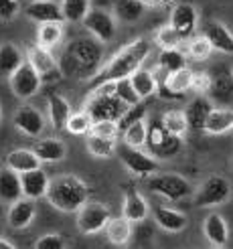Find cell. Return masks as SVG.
<instances>
[{
	"instance_id": "cell-1",
	"label": "cell",
	"mask_w": 233,
	"mask_h": 249,
	"mask_svg": "<svg viewBox=\"0 0 233 249\" xmlns=\"http://www.w3.org/2000/svg\"><path fill=\"white\" fill-rule=\"evenodd\" d=\"M104 47L93 36H75L69 41L61 53V73L73 79H93L102 69Z\"/></svg>"
},
{
	"instance_id": "cell-2",
	"label": "cell",
	"mask_w": 233,
	"mask_h": 249,
	"mask_svg": "<svg viewBox=\"0 0 233 249\" xmlns=\"http://www.w3.org/2000/svg\"><path fill=\"white\" fill-rule=\"evenodd\" d=\"M150 49L152 47H150V43L146 39H136V41L128 43L126 47H122L120 51L112 59H109L106 65H102L100 71H97V75L91 79L93 85L132 77L134 73H136L144 65V61L148 59Z\"/></svg>"
},
{
	"instance_id": "cell-3",
	"label": "cell",
	"mask_w": 233,
	"mask_h": 249,
	"mask_svg": "<svg viewBox=\"0 0 233 249\" xmlns=\"http://www.w3.org/2000/svg\"><path fill=\"white\" fill-rule=\"evenodd\" d=\"M91 189L77 174H59L51 178L47 191V201L61 213H77V211L90 201Z\"/></svg>"
},
{
	"instance_id": "cell-4",
	"label": "cell",
	"mask_w": 233,
	"mask_h": 249,
	"mask_svg": "<svg viewBox=\"0 0 233 249\" xmlns=\"http://www.w3.org/2000/svg\"><path fill=\"white\" fill-rule=\"evenodd\" d=\"M83 109L88 111L93 122H102V120L120 122V118L128 109V106L122 104L116 97V81H106V83L91 87Z\"/></svg>"
},
{
	"instance_id": "cell-5",
	"label": "cell",
	"mask_w": 233,
	"mask_h": 249,
	"mask_svg": "<svg viewBox=\"0 0 233 249\" xmlns=\"http://www.w3.org/2000/svg\"><path fill=\"white\" fill-rule=\"evenodd\" d=\"M146 186H148V191L170 203H179L182 198L195 195L193 184L179 172H156L146 180Z\"/></svg>"
},
{
	"instance_id": "cell-6",
	"label": "cell",
	"mask_w": 233,
	"mask_h": 249,
	"mask_svg": "<svg viewBox=\"0 0 233 249\" xmlns=\"http://www.w3.org/2000/svg\"><path fill=\"white\" fill-rule=\"evenodd\" d=\"M233 195V186L225 177H219V174H213V177L205 178L199 189L195 191V205L201 209H213L219 205H225Z\"/></svg>"
},
{
	"instance_id": "cell-7",
	"label": "cell",
	"mask_w": 233,
	"mask_h": 249,
	"mask_svg": "<svg viewBox=\"0 0 233 249\" xmlns=\"http://www.w3.org/2000/svg\"><path fill=\"white\" fill-rule=\"evenodd\" d=\"M118 154H120L122 164L126 166V170L138 178H150L158 170V160L150 152H144L142 148H132V146L122 144L118 148Z\"/></svg>"
},
{
	"instance_id": "cell-8",
	"label": "cell",
	"mask_w": 233,
	"mask_h": 249,
	"mask_svg": "<svg viewBox=\"0 0 233 249\" xmlns=\"http://www.w3.org/2000/svg\"><path fill=\"white\" fill-rule=\"evenodd\" d=\"M81 24H83V29L88 31L95 41H100L102 45L112 43L116 39V35H118L116 17L112 15V12L104 10V8H91Z\"/></svg>"
},
{
	"instance_id": "cell-9",
	"label": "cell",
	"mask_w": 233,
	"mask_h": 249,
	"mask_svg": "<svg viewBox=\"0 0 233 249\" xmlns=\"http://www.w3.org/2000/svg\"><path fill=\"white\" fill-rule=\"evenodd\" d=\"M112 219V211L108 205L100 201H88L79 211H77V229L83 235H95L102 233L106 225Z\"/></svg>"
},
{
	"instance_id": "cell-10",
	"label": "cell",
	"mask_w": 233,
	"mask_h": 249,
	"mask_svg": "<svg viewBox=\"0 0 233 249\" xmlns=\"http://www.w3.org/2000/svg\"><path fill=\"white\" fill-rule=\"evenodd\" d=\"M8 85H10V91L15 93L18 99H31L39 93L41 85H43V79L41 75L33 69V65L24 59V63L12 73L8 77Z\"/></svg>"
},
{
	"instance_id": "cell-11",
	"label": "cell",
	"mask_w": 233,
	"mask_h": 249,
	"mask_svg": "<svg viewBox=\"0 0 233 249\" xmlns=\"http://www.w3.org/2000/svg\"><path fill=\"white\" fill-rule=\"evenodd\" d=\"M27 61L33 65V69L39 73L43 81H57L63 77L59 67V61L51 53V49H45L41 45H33L27 49Z\"/></svg>"
},
{
	"instance_id": "cell-12",
	"label": "cell",
	"mask_w": 233,
	"mask_h": 249,
	"mask_svg": "<svg viewBox=\"0 0 233 249\" xmlns=\"http://www.w3.org/2000/svg\"><path fill=\"white\" fill-rule=\"evenodd\" d=\"M168 24L182 36V39L189 41L191 36H195V33H197L199 12L191 2H180L173 8V12H170Z\"/></svg>"
},
{
	"instance_id": "cell-13",
	"label": "cell",
	"mask_w": 233,
	"mask_h": 249,
	"mask_svg": "<svg viewBox=\"0 0 233 249\" xmlns=\"http://www.w3.org/2000/svg\"><path fill=\"white\" fill-rule=\"evenodd\" d=\"M12 122H15L17 130L22 132L24 136H29V138H39V136L45 132V126H47L45 116L35 106H29V104H22L15 111Z\"/></svg>"
},
{
	"instance_id": "cell-14",
	"label": "cell",
	"mask_w": 233,
	"mask_h": 249,
	"mask_svg": "<svg viewBox=\"0 0 233 249\" xmlns=\"http://www.w3.org/2000/svg\"><path fill=\"white\" fill-rule=\"evenodd\" d=\"M150 215V205L146 196L138 193L134 186H128L124 191V201H122V217H126L130 223H142Z\"/></svg>"
},
{
	"instance_id": "cell-15",
	"label": "cell",
	"mask_w": 233,
	"mask_h": 249,
	"mask_svg": "<svg viewBox=\"0 0 233 249\" xmlns=\"http://www.w3.org/2000/svg\"><path fill=\"white\" fill-rule=\"evenodd\" d=\"M152 219L162 231L168 233H180L189 227V217L179 209H173L168 205H158L152 209Z\"/></svg>"
},
{
	"instance_id": "cell-16",
	"label": "cell",
	"mask_w": 233,
	"mask_h": 249,
	"mask_svg": "<svg viewBox=\"0 0 233 249\" xmlns=\"http://www.w3.org/2000/svg\"><path fill=\"white\" fill-rule=\"evenodd\" d=\"M209 99L213 106L217 104L219 107H229L233 104V71H229L227 67H219L215 71Z\"/></svg>"
},
{
	"instance_id": "cell-17",
	"label": "cell",
	"mask_w": 233,
	"mask_h": 249,
	"mask_svg": "<svg viewBox=\"0 0 233 249\" xmlns=\"http://www.w3.org/2000/svg\"><path fill=\"white\" fill-rule=\"evenodd\" d=\"M24 15L36 24L45 22H65L63 12H61V4L55 0H31L24 8Z\"/></svg>"
},
{
	"instance_id": "cell-18",
	"label": "cell",
	"mask_w": 233,
	"mask_h": 249,
	"mask_svg": "<svg viewBox=\"0 0 233 249\" xmlns=\"http://www.w3.org/2000/svg\"><path fill=\"white\" fill-rule=\"evenodd\" d=\"M205 39L211 43L213 51L223 53V55H233V33L219 20H209L203 29Z\"/></svg>"
},
{
	"instance_id": "cell-19",
	"label": "cell",
	"mask_w": 233,
	"mask_h": 249,
	"mask_svg": "<svg viewBox=\"0 0 233 249\" xmlns=\"http://www.w3.org/2000/svg\"><path fill=\"white\" fill-rule=\"evenodd\" d=\"M36 217V205L33 198L22 196L12 205H8V213L6 221L12 229H27Z\"/></svg>"
},
{
	"instance_id": "cell-20",
	"label": "cell",
	"mask_w": 233,
	"mask_h": 249,
	"mask_svg": "<svg viewBox=\"0 0 233 249\" xmlns=\"http://www.w3.org/2000/svg\"><path fill=\"white\" fill-rule=\"evenodd\" d=\"M213 102L209 99V95H195L191 102L187 104V107L182 109L185 111V118H187V124L191 130H203L205 124H207V118L213 111Z\"/></svg>"
},
{
	"instance_id": "cell-21",
	"label": "cell",
	"mask_w": 233,
	"mask_h": 249,
	"mask_svg": "<svg viewBox=\"0 0 233 249\" xmlns=\"http://www.w3.org/2000/svg\"><path fill=\"white\" fill-rule=\"evenodd\" d=\"M20 184H22V196L39 201V198L47 196L51 178H49V174L43 168H36V170L20 174Z\"/></svg>"
},
{
	"instance_id": "cell-22",
	"label": "cell",
	"mask_w": 233,
	"mask_h": 249,
	"mask_svg": "<svg viewBox=\"0 0 233 249\" xmlns=\"http://www.w3.org/2000/svg\"><path fill=\"white\" fill-rule=\"evenodd\" d=\"M203 235L211 247H225L229 241V227L223 215L209 213L203 221Z\"/></svg>"
},
{
	"instance_id": "cell-23",
	"label": "cell",
	"mask_w": 233,
	"mask_h": 249,
	"mask_svg": "<svg viewBox=\"0 0 233 249\" xmlns=\"http://www.w3.org/2000/svg\"><path fill=\"white\" fill-rule=\"evenodd\" d=\"M33 152L39 156L41 162L55 164L67 156V146L61 138H39L33 146Z\"/></svg>"
},
{
	"instance_id": "cell-24",
	"label": "cell",
	"mask_w": 233,
	"mask_h": 249,
	"mask_svg": "<svg viewBox=\"0 0 233 249\" xmlns=\"http://www.w3.org/2000/svg\"><path fill=\"white\" fill-rule=\"evenodd\" d=\"M47 111H49V122H51V126L61 132V130H65L67 126V122L71 118V104L67 102V99L63 95H59V93H49L47 97Z\"/></svg>"
},
{
	"instance_id": "cell-25",
	"label": "cell",
	"mask_w": 233,
	"mask_h": 249,
	"mask_svg": "<svg viewBox=\"0 0 233 249\" xmlns=\"http://www.w3.org/2000/svg\"><path fill=\"white\" fill-rule=\"evenodd\" d=\"M22 198V184L20 174L10 168H0V203L12 205L15 201Z\"/></svg>"
},
{
	"instance_id": "cell-26",
	"label": "cell",
	"mask_w": 233,
	"mask_h": 249,
	"mask_svg": "<svg viewBox=\"0 0 233 249\" xmlns=\"http://www.w3.org/2000/svg\"><path fill=\"white\" fill-rule=\"evenodd\" d=\"M41 160L33 150L29 148H17V150H10L6 154V168L15 170L17 174H24V172H31L41 168Z\"/></svg>"
},
{
	"instance_id": "cell-27",
	"label": "cell",
	"mask_w": 233,
	"mask_h": 249,
	"mask_svg": "<svg viewBox=\"0 0 233 249\" xmlns=\"http://www.w3.org/2000/svg\"><path fill=\"white\" fill-rule=\"evenodd\" d=\"M106 237L108 241L116 247H124L130 243L132 233H134V223H130L126 217H112L109 223L106 225Z\"/></svg>"
},
{
	"instance_id": "cell-28",
	"label": "cell",
	"mask_w": 233,
	"mask_h": 249,
	"mask_svg": "<svg viewBox=\"0 0 233 249\" xmlns=\"http://www.w3.org/2000/svg\"><path fill=\"white\" fill-rule=\"evenodd\" d=\"M233 128V109L231 107H213V111L207 118L203 132L209 136H221L231 132Z\"/></svg>"
},
{
	"instance_id": "cell-29",
	"label": "cell",
	"mask_w": 233,
	"mask_h": 249,
	"mask_svg": "<svg viewBox=\"0 0 233 249\" xmlns=\"http://www.w3.org/2000/svg\"><path fill=\"white\" fill-rule=\"evenodd\" d=\"M146 4L144 0H114L112 4V15L116 17V20L120 22H138L144 17Z\"/></svg>"
},
{
	"instance_id": "cell-30",
	"label": "cell",
	"mask_w": 233,
	"mask_h": 249,
	"mask_svg": "<svg viewBox=\"0 0 233 249\" xmlns=\"http://www.w3.org/2000/svg\"><path fill=\"white\" fill-rule=\"evenodd\" d=\"M22 63H24L22 51L15 43L0 45V79H8Z\"/></svg>"
},
{
	"instance_id": "cell-31",
	"label": "cell",
	"mask_w": 233,
	"mask_h": 249,
	"mask_svg": "<svg viewBox=\"0 0 233 249\" xmlns=\"http://www.w3.org/2000/svg\"><path fill=\"white\" fill-rule=\"evenodd\" d=\"M130 79H132L134 89H136V93L140 95L142 102H144V99H148V97L158 95V85H156V77H154L152 69L140 67Z\"/></svg>"
},
{
	"instance_id": "cell-32",
	"label": "cell",
	"mask_w": 233,
	"mask_h": 249,
	"mask_svg": "<svg viewBox=\"0 0 233 249\" xmlns=\"http://www.w3.org/2000/svg\"><path fill=\"white\" fill-rule=\"evenodd\" d=\"M158 120H161L162 128L168 134L179 136V138H185L187 132L191 130L189 124H187V118H185V111L182 109H166V111H162Z\"/></svg>"
},
{
	"instance_id": "cell-33",
	"label": "cell",
	"mask_w": 233,
	"mask_h": 249,
	"mask_svg": "<svg viewBox=\"0 0 233 249\" xmlns=\"http://www.w3.org/2000/svg\"><path fill=\"white\" fill-rule=\"evenodd\" d=\"M63 22H45L39 24L36 29V45H41L45 49H55L61 41H63Z\"/></svg>"
},
{
	"instance_id": "cell-34",
	"label": "cell",
	"mask_w": 233,
	"mask_h": 249,
	"mask_svg": "<svg viewBox=\"0 0 233 249\" xmlns=\"http://www.w3.org/2000/svg\"><path fill=\"white\" fill-rule=\"evenodd\" d=\"M118 140H108V138H100V136H93L88 134L85 138V148L93 158H100V160H108L112 158L118 152Z\"/></svg>"
},
{
	"instance_id": "cell-35",
	"label": "cell",
	"mask_w": 233,
	"mask_h": 249,
	"mask_svg": "<svg viewBox=\"0 0 233 249\" xmlns=\"http://www.w3.org/2000/svg\"><path fill=\"white\" fill-rule=\"evenodd\" d=\"M91 10V0H61V12H63L65 22H83Z\"/></svg>"
},
{
	"instance_id": "cell-36",
	"label": "cell",
	"mask_w": 233,
	"mask_h": 249,
	"mask_svg": "<svg viewBox=\"0 0 233 249\" xmlns=\"http://www.w3.org/2000/svg\"><path fill=\"white\" fill-rule=\"evenodd\" d=\"M185 53H187L189 59L201 63V61H207L211 57L213 47H211L209 41L205 39V35H195V36H191V39L185 43Z\"/></svg>"
},
{
	"instance_id": "cell-37",
	"label": "cell",
	"mask_w": 233,
	"mask_h": 249,
	"mask_svg": "<svg viewBox=\"0 0 233 249\" xmlns=\"http://www.w3.org/2000/svg\"><path fill=\"white\" fill-rule=\"evenodd\" d=\"M146 138H148V118L132 124V126H128L124 132H122V140H124V144L132 146V148H144Z\"/></svg>"
},
{
	"instance_id": "cell-38",
	"label": "cell",
	"mask_w": 233,
	"mask_h": 249,
	"mask_svg": "<svg viewBox=\"0 0 233 249\" xmlns=\"http://www.w3.org/2000/svg\"><path fill=\"white\" fill-rule=\"evenodd\" d=\"M185 61H187V53L182 47L180 49H161L156 65H161L162 69H166L170 73V71H177L180 67H187Z\"/></svg>"
},
{
	"instance_id": "cell-39",
	"label": "cell",
	"mask_w": 233,
	"mask_h": 249,
	"mask_svg": "<svg viewBox=\"0 0 233 249\" xmlns=\"http://www.w3.org/2000/svg\"><path fill=\"white\" fill-rule=\"evenodd\" d=\"M154 43L161 49H180V47H185L187 41L182 39L170 24H162V27L154 33Z\"/></svg>"
},
{
	"instance_id": "cell-40",
	"label": "cell",
	"mask_w": 233,
	"mask_h": 249,
	"mask_svg": "<svg viewBox=\"0 0 233 249\" xmlns=\"http://www.w3.org/2000/svg\"><path fill=\"white\" fill-rule=\"evenodd\" d=\"M182 150V138H179V136H173V134H166L164 136V140L158 144L156 148H152L150 154L158 160H166V158H173L177 156L179 152Z\"/></svg>"
},
{
	"instance_id": "cell-41",
	"label": "cell",
	"mask_w": 233,
	"mask_h": 249,
	"mask_svg": "<svg viewBox=\"0 0 233 249\" xmlns=\"http://www.w3.org/2000/svg\"><path fill=\"white\" fill-rule=\"evenodd\" d=\"M91 126H93V120L90 118L88 111L81 109V111H73L71 114L65 130L69 134H73V136H88L91 132Z\"/></svg>"
},
{
	"instance_id": "cell-42",
	"label": "cell",
	"mask_w": 233,
	"mask_h": 249,
	"mask_svg": "<svg viewBox=\"0 0 233 249\" xmlns=\"http://www.w3.org/2000/svg\"><path fill=\"white\" fill-rule=\"evenodd\" d=\"M116 97L120 99L122 104H126L128 107H130V106H136V104L142 102L140 95L136 93V89H134V85H132V79H130V77L116 81Z\"/></svg>"
},
{
	"instance_id": "cell-43",
	"label": "cell",
	"mask_w": 233,
	"mask_h": 249,
	"mask_svg": "<svg viewBox=\"0 0 233 249\" xmlns=\"http://www.w3.org/2000/svg\"><path fill=\"white\" fill-rule=\"evenodd\" d=\"M146 116H148V107H146L144 102H140V104H136V106H130V107L124 111V116L120 118V122H118L120 132H124L128 126H132V124L144 120Z\"/></svg>"
},
{
	"instance_id": "cell-44",
	"label": "cell",
	"mask_w": 233,
	"mask_h": 249,
	"mask_svg": "<svg viewBox=\"0 0 233 249\" xmlns=\"http://www.w3.org/2000/svg\"><path fill=\"white\" fill-rule=\"evenodd\" d=\"M90 134L100 136V138H108V140H118V136H120L122 132H120L118 122L102 120V122H93V126H91V132H90Z\"/></svg>"
},
{
	"instance_id": "cell-45",
	"label": "cell",
	"mask_w": 233,
	"mask_h": 249,
	"mask_svg": "<svg viewBox=\"0 0 233 249\" xmlns=\"http://www.w3.org/2000/svg\"><path fill=\"white\" fill-rule=\"evenodd\" d=\"M213 87V75L207 71H193V83H191V91L197 95H209Z\"/></svg>"
},
{
	"instance_id": "cell-46",
	"label": "cell",
	"mask_w": 233,
	"mask_h": 249,
	"mask_svg": "<svg viewBox=\"0 0 233 249\" xmlns=\"http://www.w3.org/2000/svg\"><path fill=\"white\" fill-rule=\"evenodd\" d=\"M35 249H65V239L59 233H47L35 241Z\"/></svg>"
},
{
	"instance_id": "cell-47",
	"label": "cell",
	"mask_w": 233,
	"mask_h": 249,
	"mask_svg": "<svg viewBox=\"0 0 233 249\" xmlns=\"http://www.w3.org/2000/svg\"><path fill=\"white\" fill-rule=\"evenodd\" d=\"M20 12V2L18 0H0V20L10 22L18 17Z\"/></svg>"
},
{
	"instance_id": "cell-48",
	"label": "cell",
	"mask_w": 233,
	"mask_h": 249,
	"mask_svg": "<svg viewBox=\"0 0 233 249\" xmlns=\"http://www.w3.org/2000/svg\"><path fill=\"white\" fill-rule=\"evenodd\" d=\"M170 2V0H144V4L146 6H164V4H168Z\"/></svg>"
},
{
	"instance_id": "cell-49",
	"label": "cell",
	"mask_w": 233,
	"mask_h": 249,
	"mask_svg": "<svg viewBox=\"0 0 233 249\" xmlns=\"http://www.w3.org/2000/svg\"><path fill=\"white\" fill-rule=\"evenodd\" d=\"M0 249H17V245L10 243V241L4 239V237H0Z\"/></svg>"
},
{
	"instance_id": "cell-50",
	"label": "cell",
	"mask_w": 233,
	"mask_h": 249,
	"mask_svg": "<svg viewBox=\"0 0 233 249\" xmlns=\"http://www.w3.org/2000/svg\"><path fill=\"white\" fill-rule=\"evenodd\" d=\"M0 124H2V109H0Z\"/></svg>"
},
{
	"instance_id": "cell-51",
	"label": "cell",
	"mask_w": 233,
	"mask_h": 249,
	"mask_svg": "<svg viewBox=\"0 0 233 249\" xmlns=\"http://www.w3.org/2000/svg\"><path fill=\"white\" fill-rule=\"evenodd\" d=\"M209 249H225V247H209Z\"/></svg>"
},
{
	"instance_id": "cell-52",
	"label": "cell",
	"mask_w": 233,
	"mask_h": 249,
	"mask_svg": "<svg viewBox=\"0 0 233 249\" xmlns=\"http://www.w3.org/2000/svg\"><path fill=\"white\" fill-rule=\"evenodd\" d=\"M229 134H231V136H233V128H231V132H229Z\"/></svg>"
}]
</instances>
